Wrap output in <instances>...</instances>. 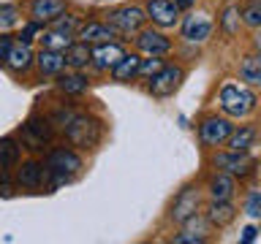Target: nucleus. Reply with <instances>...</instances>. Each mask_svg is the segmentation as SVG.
<instances>
[{
	"instance_id": "nucleus-1",
	"label": "nucleus",
	"mask_w": 261,
	"mask_h": 244,
	"mask_svg": "<svg viewBox=\"0 0 261 244\" xmlns=\"http://www.w3.org/2000/svg\"><path fill=\"white\" fill-rule=\"evenodd\" d=\"M44 168H46V187L49 190H57V187L73 182L82 168H85V163H82V155L73 152L71 146H55V149L46 152L44 158Z\"/></svg>"
},
{
	"instance_id": "nucleus-2",
	"label": "nucleus",
	"mask_w": 261,
	"mask_h": 244,
	"mask_svg": "<svg viewBox=\"0 0 261 244\" xmlns=\"http://www.w3.org/2000/svg\"><path fill=\"white\" fill-rule=\"evenodd\" d=\"M63 133L68 138V144L79 146V149H93V146H98V141H101V136H103V122L90 117V114L76 111L73 119L63 128Z\"/></svg>"
},
{
	"instance_id": "nucleus-3",
	"label": "nucleus",
	"mask_w": 261,
	"mask_h": 244,
	"mask_svg": "<svg viewBox=\"0 0 261 244\" xmlns=\"http://www.w3.org/2000/svg\"><path fill=\"white\" fill-rule=\"evenodd\" d=\"M19 138L22 146L30 152H44L55 138V125L49 117H41V114H33V117L24 119V125L19 128Z\"/></svg>"
},
{
	"instance_id": "nucleus-4",
	"label": "nucleus",
	"mask_w": 261,
	"mask_h": 244,
	"mask_svg": "<svg viewBox=\"0 0 261 244\" xmlns=\"http://www.w3.org/2000/svg\"><path fill=\"white\" fill-rule=\"evenodd\" d=\"M218 103H220V109H223L228 117H248V114L256 109V95H253L248 87L226 81V84L220 87Z\"/></svg>"
},
{
	"instance_id": "nucleus-5",
	"label": "nucleus",
	"mask_w": 261,
	"mask_h": 244,
	"mask_svg": "<svg viewBox=\"0 0 261 244\" xmlns=\"http://www.w3.org/2000/svg\"><path fill=\"white\" fill-rule=\"evenodd\" d=\"M144 22H147V14L142 6H120L106 14V24H112L117 30V36H125V38L136 36L144 27Z\"/></svg>"
},
{
	"instance_id": "nucleus-6",
	"label": "nucleus",
	"mask_w": 261,
	"mask_h": 244,
	"mask_svg": "<svg viewBox=\"0 0 261 244\" xmlns=\"http://www.w3.org/2000/svg\"><path fill=\"white\" fill-rule=\"evenodd\" d=\"M182 79H185L182 65L166 63L155 76L147 79V89H150V95H155V98H169V95H174V89L179 87Z\"/></svg>"
},
{
	"instance_id": "nucleus-7",
	"label": "nucleus",
	"mask_w": 261,
	"mask_h": 244,
	"mask_svg": "<svg viewBox=\"0 0 261 244\" xmlns=\"http://www.w3.org/2000/svg\"><path fill=\"white\" fill-rule=\"evenodd\" d=\"M122 57H125V46L117 44V41H103V44L90 46V65H93L98 73L112 71Z\"/></svg>"
},
{
	"instance_id": "nucleus-8",
	"label": "nucleus",
	"mask_w": 261,
	"mask_h": 244,
	"mask_svg": "<svg viewBox=\"0 0 261 244\" xmlns=\"http://www.w3.org/2000/svg\"><path fill=\"white\" fill-rule=\"evenodd\" d=\"M212 166L220 168V171H226V174H231V176H248L253 174V168H256V160L250 158L248 152H234V149H228V152H220L212 158Z\"/></svg>"
},
{
	"instance_id": "nucleus-9",
	"label": "nucleus",
	"mask_w": 261,
	"mask_h": 244,
	"mask_svg": "<svg viewBox=\"0 0 261 244\" xmlns=\"http://www.w3.org/2000/svg\"><path fill=\"white\" fill-rule=\"evenodd\" d=\"M134 46H136V52L144 54V57H166V54L171 52V41L163 36V33H158V30H144V27L136 33Z\"/></svg>"
},
{
	"instance_id": "nucleus-10",
	"label": "nucleus",
	"mask_w": 261,
	"mask_h": 244,
	"mask_svg": "<svg viewBox=\"0 0 261 244\" xmlns=\"http://www.w3.org/2000/svg\"><path fill=\"white\" fill-rule=\"evenodd\" d=\"M234 125L226 117H204L199 125V138L204 146H223L226 138L231 136Z\"/></svg>"
},
{
	"instance_id": "nucleus-11",
	"label": "nucleus",
	"mask_w": 261,
	"mask_h": 244,
	"mask_svg": "<svg viewBox=\"0 0 261 244\" xmlns=\"http://www.w3.org/2000/svg\"><path fill=\"white\" fill-rule=\"evenodd\" d=\"M16 187H22V190H38V187L46 185V168L44 163L38 160H24V163H16Z\"/></svg>"
},
{
	"instance_id": "nucleus-12",
	"label": "nucleus",
	"mask_w": 261,
	"mask_h": 244,
	"mask_svg": "<svg viewBox=\"0 0 261 244\" xmlns=\"http://www.w3.org/2000/svg\"><path fill=\"white\" fill-rule=\"evenodd\" d=\"M144 14L158 27H174L179 22V8L174 6V0H147Z\"/></svg>"
},
{
	"instance_id": "nucleus-13",
	"label": "nucleus",
	"mask_w": 261,
	"mask_h": 244,
	"mask_svg": "<svg viewBox=\"0 0 261 244\" xmlns=\"http://www.w3.org/2000/svg\"><path fill=\"white\" fill-rule=\"evenodd\" d=\"M199 203H201L199 187H185V190H179V195L174 198V206H171V220L182 225L188 217H193L196 211H199Z\"/></svg>"
},
{
	"instance_id": "nucleus-14",
	"label": "nucleus",
	"mask_w": 261,
	"mask_h": 244,
	"mask_svg": "<svg viewBox=\"0 0 261 244\" xmlns=\"http://www.w3.org/2000/svg\"><path fill=\"white\" fill-rule=\"evenodd\" d=\"M210 33H212V19L207 14H188L182 19V27H179V36L185 41H191V44L207 41Z\"/></svg>"
},
{
	"instance_id": "nucleus-15",
	"label": "nucleus",
	"mask_w": 261,
	"mask_h": 244,
	"mask_svg": "<svg viewBox=\"0 0 261 244\" xmlns=\"http://www.w3.org/2000/svg\"><path fill=\"white\" fill-rule=\"evenodd\" d=\"M33 65H36V52L30 49V44H24V41H14V46H11V52H8L6 57V65L3 68H8L11 73H28Z\"/></svg>"
},
{
	"instance_id": "nucleus-16",
	"label": "nucleus",
	"mask_w": 261,
	"mask_h": 244,
	"mask_svg": "<svg viewBox=\"0 0 261 244\" xmlns=\"http://www.w3.org/2000/svg\"><path fill=\"white\" fill-rule=\"evenodd\" d=\"M114 38H117V30L98 19L82 22L76 30V41H85V44H103V41H114Z\"/></svg>"
},
{
	"instance_id": "nucleus-17",
	"label": "nucleus",
	"mask_w": 261,
	"mask_h": 244,
	"mask_svg": "<svg viewBox=\"0 0 261 244\" xmlns=\"http://www.w3.org/2000/svg\"><path fill=\"white\" fill-rule=\"evenodd\" d=\"M65 8H68L65 0H30V3H28V14H30L33 22L49 24L52 19H57Z\"/></svg>"
},
{
	"instance_id": "nucleus-18",
	"label": "nucleus",
	"mask_w": 261,
	"mask_h": 244,
	"mask_svg": "<svg viewBox=\"0 0 261 244\" xmlns=\"http://www.w3.org/2000/svg\"><path fill=\"white\" fill-rule=\"evenodd\" d=\"M55 87L60 89L63 95H85L87 87H90V79L82 71L65 68L63 73H57V76H55Z\"/></svg>"
},
{
	"instance_id": "nucleus-19",
	"label": "nucleus",
	"mask_w": 261,
	"mask_h": 244,
	"mask_svg": "<svg viewBox=\"0 0 261 244\" xmlns=\"http://www.w3.org/2000/svg\"><path fill=\"white\" fill-rule=\"evenodd\" d=\"M36 68L41 76H57L65 71V52H55V49H41L36 54Z\"/></svg>"
},
{
	"instance_id": "nucleus-20",
	"label": "nucleus",
	"mask_w": 261,
	"mask_h": 244,
	"mask_svg": "<svg viewBox=\"0 0 261 244\" xmlns=\"http://www.w3.org/2000/svg\"><path fill=\"white\" fill-rule=\"evenodd\" d=\"M207 190H210V195H212V201H231V195H234V190H237L234 176L226 174V171H218V174L210 176Z\"/></svg>"
},
{
	"instance_id": "nucleus-21",
	"label": "nucleus",
	"mask_w": 261,
	"mask_h": 244,
	"mask_svg": "<svg viewBox=\"0 0 261 244\" xmlns=\"http://www.w3.org/2000/svg\"><path fill=\"white\" fill-rule=\"evenodd\" d=\"M139 65H142V54H128L125 52V57L114 65L112 68V79L114 81H134V79H139Z\"/></svg>"
},
{
	"instance_id": "nucleus-22",
	"label": "nucleus",
	"mask_w": 261,
	"mask_h": 244,
	"mask_svg": "<svg viewBox=\"0 0 261 244\" xmlns=\"http://www.w3.org/2000/svg\"><path fill=\"white\" fill-rule=\"evenodd\" d=\"M87 65H90V44H85V41H73V44L65 49V68L85 71Z\"/></svg>"
},
{
	"instance_id": "nucleus-23",
	"label": "nucleus",
	"mask_w": 261,
	"mask_h": 244,
	"mask_svg": "<svg viewBox=\"0 0 261 244\" xmlns=\"http://www.w3.org/2000/svg\"><path fill=\"white\" fill-rule=\"evenodd\" d=\"M76 36L73 33H63V30H55V27H46L41 30V49H55V52H65Z\"/></svg>"
},
{
	"instance_id": "nucleus-24",
	"label": "nucleus",
	"mask_w": 261,
	"mask_h": 244,
	"mask_svg": "<svg viewBox=\"0 0 261 244\" xmlns=\"http://www.w3.org/2000/svg\"><path fill=\"white\" fill-rule=\"evenodd\" d=\"M234 217H237V209L231 206V201H212L210 206H207V220H210V225L226 228Z\"/></svg>"
},
{
	"instance_id": "nucleus-25",
	"label": "nucleus",
	"mask_w": 261,
	"mask_h": 244,
	"mask_svg": "<svg viewBox=\"0 0 261 244\" xmlns=\"http://www.w3.org/2000/svg\"><path fill=\"white\" fill-rule=\"evenodd\" d=\"M256 133H258V130L253 128V125L234 128L231 136L226 138V146H228V149H234V152H248L250 146H253V141H256Z\"/></svg>"
},
{
	"instance_id": "nucleus-26",
	"label": "nucleus",
	"mask_w": 261,
	"mask_h": 244,
	"mask_svg": "<svg viewBox=\"0 0 261 244\" xmlns=\"http://www.w3.org/2000/svg\"><path fill=\"white\" fill-rule=\"evenodd\" d=\"M22 158V144L16 138H0V168H14Z\"/></svg>"
},
{
	"instance_id": "nucleus-27",
	"label": "nucleus",
	"mask_w": 261,
	"mask_h": 244,
	"mask_svg": "<svg viewBox=\"0 0 261 244\" xmlns=\"http://www.w3.org/2000/svg\"><path fill=\"white\" fill-rule=\"evenodd\" d=\"M240 79L245 84H261V54H248L240 63Z\"/></svg>"
},
{
	"instance_id": "nucleus-28",
	"label": "nucleus",
	"mask_w": 261,
	"mask_h": 244,
	"mask_svg": "<svg viewBox=\"0 0 261 244\" xmlns=\"http://www.w3.org/2000/svg\"><path fill=\"white\" fill-rule=\"evenodd\" d=\"M240 22H242L240 19V8H237V6H226L223 14H220V30L231 38V36L240 33Z\"/></svg>"
},
{
	"instance_id": "nucleus-29",
	"label": "nucleus",
	"mask_w": 261,
	"mask_h": 244,
	"mask_svg": "<svg viewBox=\"0 0 261 244\" xmlns=\"http://www.w3.org/2000/svg\"><path fill=\"white\" fill-rule=\"evenodd\" d=\"M240 19L248 27H261V0H248L240 11Z\"/></svg>"
},
{
	"instance_id": "nucleus-30",
	"label": "nucleus",
	"mask_w": 261,
	"mask_h": 244,
	"mask_svg": "<svg viewBox=\"0 0 261 244\" xmlns=\"http://www.w3.org/2000/svg\"><path fill=\"white\" fill-rule=\"evenodd\" d=\"M79 24H82V19L76 14H68V11H63L57 19H52L49 22V27H55V30H63V33H73L76 36V30H79Z\"/></svg>"
},
{
	"instance_id": "nucleus-31",
	"label": "nucleus",
	"mask_w": 261,
	"mask_h": 244,
	"mask_svg": "<svg viewBox=\"0 0 261 244\" xmlns=\"http://www.w3.org/2000/svg\"><path fill=\"white\" fill-rule=\"evenodd\" d=\"M19 22V6L16 3H0V33L11 30Z\"/></svg>"
},
{
	"instance_id": "nucleus-32",
	"label": "nucleus",
	"mask_w": 261,
	"mask_h": 244,
	"mask_svg": "<svg viewBox=\"0 0 261 244\" xmlns=\"http://www.w3.org/2000/svg\"><path fill=\"white\" fill-rule=\"evenodd\" d=\"M16 193V179L11 176V168H0V198H11Z\"/></svg>"
},
{
	"instance_id": "nucleus-33",
	"label": "nucleus",
	"mask_w": 261,
	"mask_h": 244,
	"mask_svg": "<svg viewBox=\"0 0 261 244\" xmlns=\"http://www.w3.org/2000/svg\"><path fill=\"white\" fill-rule=\"evenodd\" d=\"M163 57H147V60H142V65H139V76H144V79H150L155 76L161 68H163Z\"/></svg>"
},
{
	"instance_id": "nucleus-34",
	"label": "nucleus",
	"mask_w": 261,
	"mask_h": 244,
	"mask_svg": "<svg viewBox=\"0 0 261 244\" xmlns=\"http://www.w3.org/2000/svg\"><path fill=\"white\" fill-rule=\"evenodd\" d=\"M245 211H248V217H261V193L253 190L248 195V201H245Z\"/></svg>"
},
{
	"instance_id": "nucleus-35",
	"label": "nucleus",
	"mask_w": 261,
	"mask_h": 244,
	"mask_svg": "<svg viewBox=\"0 0 261 244\" xmlns=\"http://www.w3.org/2000/svg\"><path fill=\"white\" fill-rule=\"evenodd\" d=\"M41 30H44V24H38V22H33V19H30V22L22 27V33H19L16 38H19V41H24V44H30V41H36V36H38Z\"/></svg>"
},
{
	"instance_id": "nucleus-36",
	"label": "nucleus",
	"mask_w": 261,
	"mask_h": 244,
	"mask_svg": "<svg viewBox=\"0 0 261 244\" xmlns=\"http://www.w3.org/2000/svg\"><path fill=\"white\" fill-rule=\"evenodd\" d=\"M14 38L16 36H8L6 30L0 33V68L6 65V57H8V52H11V46H14Z\"/></svg>"
},
{
	"instance_id": "nucleus-37",
	"label": "nucleus",
	"mask_w": 261,
	"mask_h": 244,
	"mask_svg": "<svg viewBox=\"0 0 261 244\" xmlns=\"http://www.w3.org/2000/svg\"><path fill=\"white\" fill-rule=\"evenodd\" d=\"M256 236H258L256 225H248V228H245V231H242V241H245V244H250L253 239H256Z\"/></svg>"
},
{
	"instance_id": "nucleus-38",
	"label": "nucleus",
	"mask_w": 261,
	"mask_h": 244,
	"mask_svg": "<svg viewBox=\"0 0 261 244\" xmlns=\"http://www.w3.org/2000/svg\"><path fill=\"white\" fill-rule=\"evenodd\" d=\"M174 6L179 8V11H188V8L196 6V0H174Z\"/></svg>"
},
{
	"instance_id": "nucleus-39",
	"label": "nucleus",
	"mask_w": 261,
	"mask_h": 244,
	"mask_svg": "<svg viewBox=\"0 0 261 244\" xmlns=\"http://www.w3.org/2000/svg\"><path fill=\"white\" fill-rule=\"evenodd\" d=\"M256 49H258V54H261V33L256 36Z\"/></svg>"
}]
</instances>
